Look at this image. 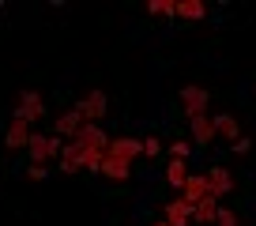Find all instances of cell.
I'll use <instances>...</instances> for the list:
<instances>
[{
  "mask_svg": "<svg viewBox=\"0 0 256 226\" xmlns=\"http://www.w3.org/2000/svg\"><path fill=\"white\" fill-rule=\"evenodd\" d=\"M128 174H132V166H117L110 158L102 162V178H110V181H128Z\"/></svg>",
  "mask_w": 256,
  "mask_h": 226,
  "instance_id": "obj_17",
  "label": "cell"
},
{
  "mask_svg": "<svg viewBox=\"0 0 256 226\" xmlns=\"http://www.w3.org/2000/svg\"><path fill=\"white\" fill-rule=\"evenodd\" d=\"M215 226H238V215H234L230 208H222V215H218V222Z\"/></svg>",
  "mask_w": 256,
  "mask_h": 226,
  "instance_id": "obj_21",
  "label": "cell"
},
{
  "mask_svg": "<svg viewBox=\"0 0 256 226\" xmlns=\"http://www.w3.org/2000/svg\"><path fill=\"white\" fill-rule=\"evenodd\" d=\"M154 226H170V222H166V218H158V222H154Z\"/></svg>",
  "mask_w": 256,
  "mask_h": 226,
  "instance_id": "obj_24",
  "label": "cell"
},
{
  "mask_svg": "<svg viewBox=\"0 0 256 226\" xmlns=\"http://www.w3.org/2000/svg\"><path fill=\"white\" fill-rule=\"evenodd\" d=\"M192 140H196V147H211L215 144V117H208V113H200V117H192Z\"/></svg>",
  "mask_w": 256,
  "mask_h": 226,
  "instance_id": "obj_6",
  "label": "cell"
},
{
  "mask_svg": "<svg viewBox=\"0 0 256 226\" xmlns=\"http://www.w3.org/2000/svg\"><path fill=\"white\" fill-rule=\"evenodd\" d=\"M42 113H46V102H42V94H38V90H23V98H19V106H16V113H12V117H19V121L34 124V121H42Z\"/></svg>",
  "mask_w": 256,
  "mask_h": 226,
  "instance_id": "obj_3",
  "label": "cell"
},
{
  "mask_svg": "<svg viewBox=\"0 0 256 226\" xmlns=\"http://www.w3.org/2000/svg\"><path fill=\"white\" fill-rule=\"evenodd\" d=\"M192 174H188V162L184 158H170V166H166V185H174V188H184V181H188Z\"/></svg>",
  "mask_w": 256,
  "mask_h": 226,
  "instance_id": "obj_15",
  "label": "cell"
},
{
  "mask_svg": "<svg viewBox=\"0 0 256 226\" xmlns=\"http://www.w3.org/2000/svg\"><path fill=\"white\" fill-rule=\"evenodd\" d=\"M211 196V185H208V174H192L188 181H184V188H181V200H188L192 208L200 200H208Z\"/></svg>",
  "mask_w": 256,
  "mask_h": 226,
  "instance_id": "obj_8",
  "label": "cell"
},
{
  "mask_svg": "<svg viewBox=\"0 0 256 226\" xmlns=\"http://www.w3.org/2000/svg\"><path fill=\"white\" fill-rule=\"evenodd\" d=\"M26 151H30V166H46V162L60 158L64 144H60V136H30Z\"/></svg>",
  "mask_w": 256,
  "mask_h": 226,
  "instance_id": "obj_1",
  "label": "cell"
},
{
  "mask_svg": "<svg viewBox=\"0 0 256 226\" xmlns=\"http://www.w3.org/2000/svg\"><path fill=\"white\" fill-rule=\"evenodd\" d=\"M158 154H162V144L154 136H147L144 140V158H158Z\"/></svg>",
  "mask_w": 256,
  "mask_h": 226,
  "instance_id": "obj_19",
  "label": "cell"
},
{
  "mask_svg": "<svg viewBox=\"0 0 256 226\" xmlns=\"http://www.w3.org/2000/svg\"><path fill=\"white\" fill-rule=\"evenodd\" d=\"M248 147H252V144H248V140H245V136H241V140H238V144H234V151H238V154H245V151H248Z\"/></svg>",
  "mask_w": 256,
  "mask_h": 226,
  "instance_id": "obj_23",
  "label": "cell"
},
{
  "mask_svg": "<svg viewBox=\"0 0 256 226\" xmlns=\"http://www.w3.org/2000/svg\"><path fill=\"white\" fill-rule=\"evenodd\" d=\"M76 110L83 113V121H87V124H98V121L106 117V110H110V98H106L102 90H90V94L83 98V102L76 106Z\"/></svg>",
  "mask_w": 256,
  "mask_h": 226,
  "instance_id": "obj_4",
  "label": "cell"
},
{
  "mask_svg": "<svg viewBox=\"0 0 256 226\" xmlns=\"http://www.w3.org/2000/svg\"><path fill=\"white\" fill-rule=\"evenodd\" d=\"M30 124L26 121H19V117H12V124H8V136H4V144L12 147V151H23V147H30Z\"/></svg>",
  "mask_w": 256,
  "mask_h": 226,
  "instance_id": "obj_12",
  "label": "cell"
},
{
  "mask_svg": "<svg viewBox=\"0 0 256 226\" xmlns=\"http://www.w3.org/2000/svg\"><path fill=\"white\" fill-rule=\"evenodd\" d=\"M144 154V140H128V136H117L106 151V158L117 162V166H132V162Z\"/></svg>",
  "mask_w": 256,
  "mask_h": 226,
  "instance_id": "obj_2",
  "label": "cell"
},
{
  "mask_svg": "<svg viewBox=\"0 0 256 226\" xmlns=\"http://www.w3.org/2000/svg\"><path fill=\"white\" fill-rule=\"evenodd\" d=\"M147 12H151V16H177V4L174 0H151Z\"/></svg>",
  "mask_w": 256,
  "mask_h": 226,
  "instance_id": "obj_18",
  "label": "cell"
},
{
  "mask_svg": "<svg viewBox=\"0 0 256 226\" xmlns=\"http://www.w3.org/2000/svg\"><path fill=\"white\" fill-rule=\"evenodd\" d=\"M177 16L181 19H204L208 8H204V0H177Z\"/></svg>",
  "mask_w": 256,
  "mask_h": 226,
  "instance_id": "obj_16",
  "label": "cell"
},
{
  "mask_svg": "<svg viewBox=\"0 0 256 226\" xmlns=\"http://www.w3.org/2000/svg\"><path fill=\"white\" fill-rule=\"evenodd\" d=\"M181 106H184V113H188V121L200 117V113H208V90L204 87H184L181 90Z\"/></svg>",
  "mask_w": 256,
  "mask_h": 226,
  "instance_id": "obj_9",
  "label": "cell"
},
{
  "mask_svg": "<svg viewBox=\"0 0 256 226\" xmlns=\"http://www.w3.org/2000/svg\"><path fill=\"white\" fill-rule=\"evenodd\" d=\"M26 174H30V181H46V166H30Z\"/></svg>",
  "mask_w": 256,
  "mask_h": 226,
  "instance_id": "obj_22",
  "label": "cell"
},
{
  "mask_svg": "<svg viewBox=\"0 0 256 226\" xmlns=\"http://www.w3.org/2000/svg\"><path fill=\"white\" fill-rule=\"evenodd\" d=\"M162 218H166L170 226H188L192 222V204L177 196V200H170L166 208H162Z\"/></svg>",
  "mask_w": 256,
  "mask_h": 226,
  "instance_id": "obj_10",
  "label": "cell"
},
{
  "mask_svg": "<svg viewBox=\"0 0 256 226\" xmlns=\"http://www.w3.org/2000/svg\"><path fill=\"white\" fill-rule=\"evenodd\" d=\"M83 124H87V121H83V113L72 106L68 113H60V117H56V124H53V136H68V140H76Z\"/></svg>",
  "mask_w": 256,
  "mask_h": 226,
  "instance_id": "obj_7",
  "label": "cell"
},
{
  "mask_svg": "<svg viewBox=\"0 0 256 226\" xmlns=\"http://www.w3.org/2000/svg\"><path fill=\"white\" fill-rule=\"evenodd\" d=\"M218 215H222V200H215V196H208V200H200L192 208V222L196 226H215Z\"/></svg>",
  "mask_w": 256,
  "mask_h": 226,
  "instance_id": "obj_5",
  "label": "cell"
},
{
  "mask_svg": "<svg viewBox=\"0 0 256 226\" xmlns=\"http://www.w3.org/2000/svg\"><path fill=\"white\" fill-rule=\"evenodd\" d=\"M170 154H174V158H188V154H192V147L184 144V140H177V144L170 147Z\"/></svg>",
  "mask_w": 256,
  "mask_h": 226,
  "instance_id": "obj_20",
  "label": "cell"
},
{
  "mask_svg": "<svg viewBox=\"0 0 256 226\" xmlns=\"http://www.w3.org/2000/svg\"><path fill=\"white\" fill-rule=\"evenodd\" d=\"M208 185H211V196H215V200H222V196L234 188L230 170H226V166H211V170H208Z\"/></svg>",
  "mask_w": 256,
  "mask_h": 226,
  "instance_id": "obj_13",
  "label": "cell"
},
{
  "mask_svg": "<svg viewBox=\"0 0 256 226\" xmlns=\"http://www.w3.org/2000/svg\"><path fill=\"white\" fill-rule=\"evenodd\" d=\"M215 132L222 140H230V144L241 140V128H238V117H234V113H218V117H215Z\"/></svg>",
  "mask_w": 256,
  "mask_h": 226,
  "instance_id": "obj_14",
  "label": "cell"
},
{
  "mask_svg": "<svg viewBox=\"0 0 256 226\" xmlns=\"http://www.w3.org/2000/svg\"><path fill=\"white\" fill-rule=\"evenodd\" d=\"M60 170L64 174H72V170H87V151H83L76 140H68L60 151Z\"/></svg>",
  "mask_w": 256,
  "mask_h": 226,
  "instance_id": "obj_11",
  "label": "cell"
}]
</instances>
